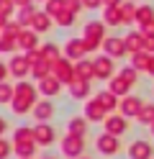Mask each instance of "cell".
Instances as JSON below:
<instances>
[{"label": "cell", "instance_id": "obj_51", "mask_svg": "<svg viewBox=\"0 0 154 159\" xmlns=\"http://www.w3.org/2000/svg\"><path fill=\"white\" fill-rule=\"evenodd\" d=\"M80 159H90V157H80Z\"/></svg>", "mask_w": 154, "mask_h": 159}, {"label": "cell", "instance_id": "obj_11", "mask_svg": "<svg viewBox=\"0 0 154 159\" xmlns=\"http://www.w3.org/2000/svg\"><path fill=\"white\" fill-rule=\"evenodd\" d=\"M95 146H98V152L100 154H108V157H113L118 152V136H110V134H100L98 136V141H95Z\"/></svg>", "mask_w": 154, "mask_h": 159}, {"label": "cell", "instance_id": "obj_17", "mask_svg": "<svg viewBox=\"0 0 154 159\" xmlns=\"http://www.w3.org/2000/svg\"><path fill=\"white\" fill-rule=\"evenodd\" d=\"M31 113H34V118H36L39 123H49V118L54 116V105H51L49 100H39L36 108H34Z\"/></svg>", "mask_w": 154, "mask_h": 159}, {"label": "cell", "instance_id": "obj_1", "mask_svg": "<svg viewBox=\"0 0 154 159\" xmlns=\"http://www.w3.org/2000/svg\"><path fill=\"white\" fill-rule=\"evenodd\" d=\"M82 41H85L87 52H95L98 46H103V41H105V23L103 21L85 23V28H82Z\"/></svg>", "mask_w": 154, "mask_h": 159}, {"label": "cell", "instance_id": "obj_38", "mask_svg": "<svg viewBox=\"0 0 154 159\" xmlns=\"http://www.w3.org/2000/svg\"><path fill=\"white\" fill-rule=\"evenodd\" d=\"M54 23H59V26H72V23H75V13H72V11H62V13L54 18Z\"/></svg>", "mask_w": 154, "mask_h": 159}, {"label": "cell", "instance_id": "obj_16", "mask_svg": "<svg viewBox=\"0 0 154 159\" xmlns=\"http://www.w3.org/2000/svg\"><path fill=\"white\" fill-rule=\"evenodd\" d=\"M92 77H95V64H92L90 59H80V62H75V80H85V82H90Z\"/></svg>", "mask_w": 154, "mask_h": 159}, {"label": "cell", "instance_id": "obj_15", "mask_svg": "<svg viewBox=\"0 0 154 159\" xmlns=\"http://www.w3.org/2000/svg\"><path fill=\"white\" fill-rule=\"evenodd\" d=\"M103 123H105V134H110V136H121L128 128V123H126L123 116H108Z\"/></svg>", "mask_w": 154, "mask_h": 159}, {"label": "cell", "instance_id": "obj_41", "mask_svg": "<svg viewBox=\"0 0 154 159\" xmlns=\"http://www.w3.org/2000/svg\"><path fill=\"white\" fill-rule=\"evenodd\" d=\"M26 59H28V64H31V67H34V64H39V62H44L41 46H39V49H34V52H26Z\"/></svg>", "mask_w": 154, "mask_h": 159}, {"label": "cell", "instance_id": "obj_53", "mask_svg": "<svg viewBox=\"0 0 154 159\" xmlns=\"http://www.w3.org/2000/svg\"><path fill=\"white\" fill-rule=\"evenodd\" d=\"M0 36H3V28H0Z\"/></svg>", "mask_w": 154, "mask_h": 159}, {"label": "cell", "instance_id": "obj_4", "mask_svg": "<svg viewBox=\"0 0 154 159\" xmlns=\"http://www.w3.org/2000/svg\"><path fill=\"white\" fill-rule=\"evenodd\" d=\"M36 95H39V87L34 82H26V80H18L16 82V100H23L31 108H36V103H39Z\"/></svg>", "mask_w": 154, "mask_h": 159}, {"label": "cell", "instance_id": "obj_31", "mask_svg": "<svg viewBox=\"0 0 154 159\" xmlns=\"http://www.w3.org/2000/svg\"><path fill=\"white\" fill-rule=\"evenodd\" d=\"M13 154H18V159H34L36 144H13Z\"/></svg>", "mask_w": 154, "mask_h": 159}, {"label": "cell", "instance_id": "obj_44", "mask_svg": "<svg viewBox=\"0 0 154 159\" xmlns=\"http://www.w3.org/2000/svg\"><path fill=\"white\" fill-rule=\"evenodd\" d=\"M64 5H67V11H72V13H80V8H82V0H64Z\"/></svg>", "mask_w": 154, "mask_h": 159}, {"label": "cell", "instance_id": "obj_54", "mask_svg": "<svg viewBox=\"0 0 154 159\" xmlns=\"http://www.w3.org/2000/svg\"><path fill=\"white\" fill-rule=\"evenodd\" d=\"M152 131H154V126H152Z\"/></svg>", "mask_w": 154, "mask_h": 159}, {"label": "cell", "instance_id": "obj_26", "mask_svg": "<svg viewBox=\"0 0 154 159\" xmlns=\"http://www.w3.org/2000/svg\"><path fill=\"white\" fill-rule=\"evenodd\" d=\"M108 90L116 95V98H118V95H121V98H126V95H128V90H131V85L126 82V80H121V77L116 75V77L110 80V87H108Z\"/></svg>", "mask_w": 154, "mask_h": 159}, {"label": "cell", "instance_id": "obj_27", "mask_svg": "<svg viewBox=\"0 0 154 159\" xmlns=\"http://www.w3.org/2000/svg\"><path fill=\"white\" fill-rule=\"evenodd\" d=\"M103 23L105 26H123V18L118 8H103Z\"/></svg>", "mask_w": 154, "mask_h": 159}, {"label": "cell", "instance_id": "obj_45", "mask_svg": "<svg viewBox=\"0 0 154 159\" xmlns=\"http://www.w3.org/2000/svg\"><path fill=\"white\" fill-rule=\"evenodd\" d=\"M103 5V0H82V8H90V11H92V8H100Z\"/></svg>", "mask_w": 154, "mask_h": 159}, {"label": "cell", "instance_id": "obj_12", "mask_svg": "<svg viewBox=\"0 0 154 159\" xmlns=\"http://www.w3.org/2000/svg\"><path fill=\"white\" fill-rule=\"evenodd\" d=\"M18 46L23 49V54L39 49V34L34 31V28H23V31H21V36H18Z\"/></svg>", "mask_w": 154, "mask_h": 159}, {"label": "cell", "instance_id": "obj_24", "mask_svg": "<svg viewBox=\"0 0 154 159\" xmlns=\"http://www.w3.org/2000/svg\"><path fill=\"white\" fill-rule=\"evenodd\" d=\"M36 8L34 5H28V8H18V13H16V21L21 23V28H23V26H31V23H34V18H36Z\"/></svg>", "mask_w": 154, "mask_h": 159}, {"label": "cell", "instance_id": "obj_37", "mask_svg": "<svg viewBox=\"0 0 154 159\" xmlns=\"http://www.w3.org/2000/svg\"><path fill=\"white\" fill-rule=\"evenodd\" d=\"M21 31H23V28H21V23H18V21H8V23H5V28H3V34H5V36H13V39H18V36H21Z\"/></svg>", "mask_w": 154, "mask_h": 159}, {"label": "cell", "instance_id": "obj_32", "mask_svg": "<svg viewBox=\"0 0 154 159\" xmlns=\"http://www.w3.org/2000/svg\"><path fill=\"white\" fill-rule=\"evenodd\" d=\"M16 98V85H8V82H0V105H10Z\"/></svg>", "mask_w": 154, "mask_h": 159}, {"label": "cell", "instance_id": "obj_48", "mask_svg": "<svg viewBox=\"0 0 154 159\" xmlns=\"http://www.w3.org/2000/svg\"><path fill=\"white\" fill-rule=\"evenodd\" d=\"M16 8H28V5H34V0H13Z\"/></svg>", "mask_w": 154, "mask_h": 159}, {"label": "cell", "instance_id": "obj_35", "mask_svg": "<svg viewBox=\"0 0 154 159\" xmlns=\"http://www.w3.org/2000/svg\"><path fill=\"white\" fill-rule=\"evenodd\" d=\"M18 46V39H13V36H0V52L3 54H8V52H13V49Z\"/></svg>", "mask_w": 154, "mask_h": 159}, {"label": "cell", "instance_id": "obj_8", "mask_svg": "<svg viewBox=\"0 0 154 159\" xmlns=\"http://www.w3.org/2000/svg\"><path fill=\"white\" fill-rule=\"evenodd\" d=\"M85 54H87V49H85V41H82V39H69L64 44V57L69 62H80V59H85Z\"/></svg>", "mask_w": 154, "mask_h": 159}, {"label": "cell", "instance_id": "obj_42", "mask_svg": "<svg viewBox=\"0 0 154 159\" xmlns=\"http://www.w3.org/2000/svg\"><path fill=\"white\" fill-rule=\"evenodd\" d=\"M13 11H16V3H13V0H0V13H3L5 18L13 16Z\"/></svg>", "mask_w": 154, "mask_h": 159}, {"label": "cell", "instance_id": "obj_39", "mask_svg": "<svg viewBox=\"0 0 154 159\" xmlns=\"http://www.w3.org/2000/svg\"><path fill=\"white\" fill-rule=\"evenodd\" d=\"M118 77H121V80H126L128 85H136V69H133V67H123Z\"/></svg>", "mask_w": 154, "mask_h": 159}, {"label": "cell", "instance_id": "obj_40", "mask_svg": "<svg viewBox=\"0 0 154 159\" xmlns=\"http://www.w3.org/2000/svg\"><path fill=\"white\" fill-rule=\"evenodd\" d=\"M13 154V141H8V139H0V159H8Z\"/></svg>", "mask_w": 154, "mask_h": 159}, {"label": "cell", "instance_id": "obj_19", "mask_svg": "<svg viewBox=\"0 0 154 159\" xmlns=\"http://www.w3.org/2000/svg\"><path fill=\"white\" fill-rule=\"evenodd\" d=\"M105 113H108V111L95 100V98H92V100L85 105V118H87V121H105V118H108Z\"/></svg>", "mask_w": 154, "mask_h": 159}, {"label": "cell", "instance_id": "obj_43", "mask_svg": "<svg viewBox=\"0 0 154 159\" xmlns=\"http://www.w3.org/2000/svg\"><path fill=\"white\" fill-rule=\"evenodd\" d=\"M144 52L154 57V34H144Z\"/></svg>", "mask_w": 154, "mask_h": 159}, {"label": "cell", "instance_id": "obj_50", "mask_svg": "<svg viewBox=\"0 0 154 159\" xmlns=\"http://www.w3.org/2000/svg\"><path fill=\"white\" fill-rule=\"evenodd\" d=\"M149 75H154V57H152V62H149V69H147Z\"/></svg>", "mask_w": 154, "mask_h": 159}, {"label": "cell", "instance_id": "obj_47", "mask_svg": "<svg viewBox=\"0 0 154 159\" xmlns=\"http://www.w3.org/2000/svg\"><path fill=\"white\" fill-rule=\"evenodd\" d=\"M123 0H103V8H118Z\"/></svg>", "mask_w": 154, "mask_h": 159}, {"label": "cell", "instance_id": "obj_36", "mask_svg": "<svg viewBox=\"0 0 154 159\" xmlns=\"http://www.w3.org/2000/svg\"><path fill=\"white\" fill-rule=\"evenodd\" d=\"M139 121H141V123H149V126H154V105H144V108H141Z\"/></svg>", "mask_w": 154, "mask_h": 159}, {"label": "cell", "instance_id": "obj_13", "mask_svg": "<svg viewBox=\"0 0 154 159\" xmlns=\"http://www.w3.org/2000/svg\"><path fill=\"white\" fill-rule=\"evenodd\" d=\"M152 154H154L152 144H149V141H141V139L128 146V157H131V159H152Z\"/></svg>", "mask_w": 154, "mask_h": 159}, {"label": "cell", "instance_id": "obj_6", "mask_svg": "<svg viewBox=\"0 0 154 159\" xmlns=\"http://www.w3.org/2000/svg\"><path fill=\"white\" fill-rule=\"evenodd\" d=\"M92 64H95V77L98 80H113L116 77V64H113V59L108 54L92 59Z\"/></svg>", "mask_w": 154, "mask_h": 159}, {"label": "cell", "instance_id": "obj_9", "mask_svg": "<svg viewBox=\"0 0 154 159\" xmlns=\"http://www.w3.org/2000/svg\"><path fill=\"white\" fill-rule=\"evenodd\" d=\"M34 139H36L39 146H49V144H54L57 131H54L49 123H36V126H34Z\"/></svg>", "mask_w": 154, "mask_h": 159}, {"label": "cell", "instance_id": "obj_23", "mask_svg": "<svg viewBox=\"0 0 154 159\" xmlns=\"http://www.w3.org/2000/svg\"><path fill=\"white\" fill-rule=\"evenodd\" d=\"M13 144H36V139H34V128H28V126H18L16 131H13Z\"/></svg>", "mask_w": 154, "mask_h": 159}, {"label": "cell", "instance_id": "obj_30", "mask_svg": "<svg viewBox=\"0 0 154 159\" xmlns=\"http://www.w3.org/2000/svg\"><path fill=\"white\" fill-rule=\"evenodd\" d=\"M49 75H51V64L46 62V59H44V62H39V64H34V67H31V77H34L36 82H41V80H44V77H49Z\"/></svg>", "mask_w": 154, "mask_h": 159}, {"label": "cell", "instance_id": "obj_18", "mask_svg": "<svg viewBox=\"0 0 154 159\" xmlns=\"http://www.w3.org/2000/svg\"><path fill=\"white\" fill-rule=\"evenodd\" d=\"M123 41H126V49H128L131 54L144 52V34L141 31H128L126 36H123Z\"/></svg>", "mask_w": 154, "mask_h": 159}, {"label": "cell", "instance_id": "obj_28", "mask_svg": "<svg viewBox=\"0 0 154 159\" xmlns=\"http://www.w3.org/2000/svg\"><path fill=\"white\" fill-rule=\"evenodd\" d=\"M95 100H98L103 108H105V111H113V108H118V98L113 95L110 90H103V93H98V95H95Z\"/></svg>", "mask_w": 154, "mask_h": 159}, {"label": "cell", "instance_id": "obj_33", "mask_svg": "<svg viewBox=\"0 0 154 159\" xmlns=\"http://www.w3.org/2000/svg\"><path fill=\"white\" fill-rule=\"evenodd\" d=\"M41 54H44V59H46L49 64H54L57 59H62V57H59V46H57V44H44V46H41Z\"/></svg>", "mask_w": 154, "mask_h": 159}, {"label": "cell", "instance_id": "obj_34", "mask_svg": "<svg viewBox=\"0 0 154 159\" xmlns=\"http://www.w3.org/2000/svg\"><path fill=\"white\" fill-rule=\"evenodd\" d=\"M62 11H67V5H64V0H46V13L51 18H57Z\"/></svg>", "mask_w": 154, "mask_h": 159}, {"label": "cell", "instance_id": "obj_46", "mask_svg": "<svg viewBox=\"0 0 154 159\" xmlns=\"http://www.w3.org/2000/svg\"><path fill=\"white\" fill-rule=\"evenodd\" d=\"M8 72H10V69H8L3 62H0V82H8V80H5V77H8Z\"/></svg>", "mask_w": 154, "mask_h": 159}, {"label": "cell", "instance_id": "obj_25", "mask_svg": "<svg viewBox=\"0 0 154 159\" xmlns=\"http://www.w3.org/2000/svg\"><path fill=\"white\" fill-rule=\"evenodd\" d=\"M149 62H152V54H147V52L131 54V67L136 69V72H147V69H149Z\"/></svg>", "mask_w": 154, "mask_h": 159}, {"label": "cell", "instance_id": "obj_14", "mask_svg": "<svg viewBox=\"0 0 154 159\" xmlns=\"http://www.w3.org/2000/svg\"><path fill=\"white\" fill-rule=\"evenodd\" d=\"M36 87H39V93H41V95L54 98V95H59V90H62V82H59L54 75H49V77H44V80H41Z\"/></svg>", "mask_w": 154, "mask_h": 159}, {"label": "cell", "instance_id": "obj_22", "mask_svg": "<svg viewBox=\"0 0 154 159\" xmlns=\"http://www.w3.org/2000/svg\"><path fill=\"white\" fill-rule=\"evenodd\" d=\"M69 95L75 98V100H82V98L90 95V82H85V80H75V82H69Z\"/></svg>", "mask_w": 154, "mask_h": 159}, {"label": "cell", "instance_id": "obj_21", "mask_svg": "<svg viewBox=\"0 0 154 159\" xmlns=\"http://www.w3.org/2000/svg\"><path fill=\"white\" fill-rule=\"evenodd\" d=\"M51 23H54V18H51L46 11H39L36 18H34V23H31V28H34L36 34H44V31H49V28H51Z\"/></svg>", "mask_w": 154, "mask_h": 159}, {"label": "cell", "instance_id": "obj_52", "mask_svg": "<svg viewBox=\"0 0 154 159\" xmlns=\"http://www.w3.org/2000/svg\"><path fill=\"white\" fill-rule=\"evenodd\" d=\"M44 159H54V157H44Z\"/></svg>", "mask_w": 154, "mask_h": 159}, {"label": "cell", "instance_id": "obj_7", "mask_svg": "<svg viewBox=\"0 0 154 159\" xmlns=\"http://www.w3.org/2000/svg\"><path fill=\"white\" fill-rule=\"evenodd\" d=\"M118 108H121V116H123V118H133V116L139 118L144 103H141V98H136V95H126V98H121Z\"/></svg>", "mask_w": 154, "mask_h": 159}, {"label": "cell", "instance_id": "obj_3", "mask_svg": "<svg viewBox=\"0 0 154 159\" xmlns=\"http://www.w3.org/2000/svg\"><path fill=\"white\" fill-rule=\"evenodd\" d=\"M82 152H85V139L82 136H72L67 134L64 139H62V154L69 157V159H80Z\"/></svg>", "mask_w": 154, "mask_h": 159}, {"label": "cell", "instance_id": "obj_5", "mask_svg": "<svg viewBox=\"0 0 154 159\" xmlns=\"http://www.w3.org/2000/svg\"><path fill=\"white\" fill-rule=\"evenodd\" d=\"M103 52H105L110 59H121V57H126L128 54V49H126V41L118 36H105V41H103Z\"/></svg>", "mask_w": 154, "mask_h": 159}, {"label": "cell", "instance_id": "obj_49", "mask_svg": "<svg viewBox=\"0 0 154 159\" xmlns=\"http://www.w3.org/2000/svg\"><path fill=\"white\" fill-rule=\"evenodd\" d=\"M5 128H8V121H5L3 116H0V139H3V131H5Z\"/></svg>", "mask_w": 154, "mask_h": 159}, {"label": "cell", "instance_id": "obj_29", "mask_svg": "<svg viewBox=\"0 0 154 159\" xmlns=\"http://www.w3.org/2000/svg\"><path fill=\"white\" fill-rule=\"evenodd\" d=\"M118 11H121L123 23H136V11H139V5H133V3H121Z\"/></svg>", "mask_w": 154, "mask_h": 159}, {"label": "cell", "instance_id": "obj_20", "mask_svg": "<svg viewBox=\"0 0 154 159\" xmlns=\"http://www.w3.org/2000/svg\"><path fill=\"white\" fill-rule=\"evenodd\" d=\"M85 131H87V118L85 116H75V118H69V121H67V134L85 136Z\"/></svg>", "mask_w": 154, "mask_h": 159}, {"label": "cell", "instance_id": "obj_10", "mask_svg": "<svg viewBox=\"0 0 154 159\" xmlns=\"http://www.w3.org/2000/svg\"><path fill=\"white\" fill-rule=\"evenodd\" d=\"M8 69H10V75H13V77H18V80H23L26 75H31V64H28L26 54H16L13 59H10Z\"/></svg>", "mask_w": 154, "mask_h": 159}, {"label": "cell", "instance_id": "obj_2", "mask_svg": "<svg viewBox=\"0 0 154 159\" xmlns=\"http://www.w3.org/2000/svg\"><path fill=\"white\" fill-rule=\"evenodd\" d=\"M51 75H54L62 85H69V82H75V64H72L67 57H62V59H57V62L51 64Z\"/></svg>", "mask_w": 154, "mask_h": 159}]
</instances>
